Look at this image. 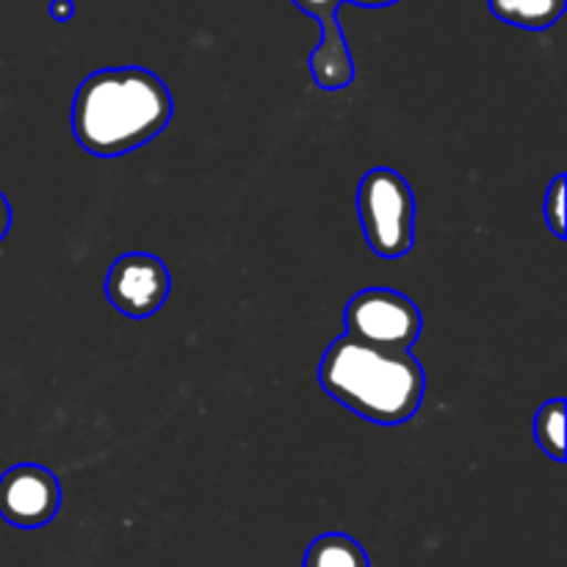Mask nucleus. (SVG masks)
<instances>
[{
  "instance_id": "obj_8",
  "label": "nucleus",
  "mask_w": 567,
  "mask_h": 567,
  "mask_svg": "<svg viewBox=\"0 0 567 567\" xmlns=\"http://www.w3.org/2000/svg\"><path fill=\"white\" fill-rule=\"evenodd\" d=\"M502 22L529 31H546L563 17L565 0H487Z\"/></svg>"
},
{
  "instance_id": "obj_12",
  "label": "nucleus",
  "mask_w": 567,
  "mask_h": 567,
  "mask_svg": "<svg viewBox=\"0 0 567 567\" xmlns=\"http://www.w3.org/2000/svg\"><path fill=\"white\" fill-rule=\"evenodd\" d=\"M72 14H75V3H72V0H53V3H50V17H53L55 22L72 20Z\"/></svg>"
},
{
  "instance_id": "obj_4",
  "label": "nucleus",
  "mask_w": 567,
  "mask_h": 567,
  "mask_svg": "<svg viewBox=\"0 0 567 567\" xmlns=\"http://www.w3.org/2000/svg\"><path fill=\"white\" fill-rule=\"evenodd\" d=\"M347 336L388 349H413L424 330L419 305L393 288H365L343 310Z\"/></svg>"
},
{
  "instance_id": "obj_10",
  "label": "nucleus",
  "mask_w": 567,
  "mask_h": 567,
  "mask_svg": "<svg viewBox=\"0 0 567 567\" xmlns=\"http://www.w3.org/2000/svg\"><path fill=\"white\" fill-rule=\"evenodd\" d=\"M565 402L563 399H551L543 404L535 415V437L537 446L554 460V463H565Z\"/></svg>"
},
{
  "instance_id": "obj_1",
  "label": "nucleus",
  "mask_w": 567,
  "mask_h": 567,
  "mask_svg": "<svg viewBox=\"0 0 567 567\" xmlns=\"http://www.w3.org/2000/svg\"><path fill=\"white\" fill-rule=\"evenodd\" d=\"M175 114V100L144 66L97 70L75 89L72 133L86 153L116 158L153 142Z\"/></svg>"
},
{
  "instance_id": "obj_7",
  "label": "nucleus",
  "mask_w": 567,
  "mask_h": 567,
  "mask_svg": "<svg viewBox=\"0 0 567 567\" xmlns=\"http://www.w3.org/2000/svg\"><path fill=\"white\" fill-rule=\"evenodd\" d=\"M343 0H293L297 9L313 17L321 25V42L310 53V72L316 86L324 92H338L354 81V61L349 44L338 25V6Z\"/></svg>"
},
{
  "instance_id": "obj_14",
  "label": "nucleus",
  "mask_w": 567,
  "mask_h": 567,
  "mask_svg": "<svg viewBox=\"0 0 567 567\" xmlns=\"http://www.w3.org/2000/svg\"><path fill=\"white\" fill-rule=\"evenodd\" d=\"M347 3L363 6V9H382V6H391L396 3V0H347Z\"/></svg>"
},
{
  "instance_id": "obj_2",
  "label": "nucleus",
  "mask_w": 567,
  "mask_h": 567,
  "mask_svg": "<svg viewBox=\"0 0 567 567\" xmlns=\"http://www.w3.org/2000/svg\"><path fill=\"white\" fill-rule=\"evenodd\" d=\"M327 396L382 426H399L424 402V365L410 349H388L341 336L319 363Z\"/></svg>"
},
{
  "instance_id": "obj_5",
  "label": "nucleus",
  "mask_w": 567,
  "mask_h": 567,
  "mask_svg": "<svg viewBox=\"0 0 567 567\" xmlns=\"http://www.w3.org/2000/svg\"><path fill=\"white\" fill-rule=\"evenodd\" d=\"M172 291V275L161 258L150 252H127L114 260L105 277V293L120 313L150 319L164 308Z\"/></svg>"
},
{
  "instance_id": "obj_11",
  "label": "nucleus",
  "mask_w": 567,
  "mask_h": 567,
  "mask_svg": "<svg viewBox=\"0 0 567 567\" xmlns=\"http://www.w3.org/2000/svg\"><path fill=\"white\" fill-rule=\"evenodd\" d=\"M565 175H557L546 192V203H543V214H546V225L551 227L554 236L563 241L565 238Z\"/></svg>"
},
{
  "instance_id": "obj_3",
  "label": "nucleus",
  "mask_w": 567,
  "mask_h": 567,
  "mask_svg": "<svg viewBox=\"0 0 567 567\" xmlns=\"http://www.w3.org/2000/svg\"><path fill=\"white\" fill-rule=\"evenodd\" d=\"M358 214L365 244L380 258H402L415 241V197L391 166L365 172L358 188Z\"/></svg>"
},
{
  "instance_id": "obj_6",
  "label": "nucleus",
  "mask_w": 567,
  "mask_h": 567,
  "mask_svg": "<svg viewBox=\"0 0 567 567\" xmlns=\"http://www.w3.org/2000/svg\"><path fill=\"white\" fill-rule=\"evenodd\" d=\"M61 485L44 465L20 463L0 476V518L17 529H42L59 515Z\"/></svg>"
},
{
  "instance_id": "obj_13",
  "label": "nucleus",
  "mask_w": 567,
  "mask_h": 567,
  "mask_svg": "<svg viewBox=\"0 0 567 567\" xmlns=\"http://www.w3.org/2000/svg\"><path fill=\"white\" fill-rule=\"evenodd\" d=\"M9 227H11V205H9V199H6V194L0 192V241L6 238Z\"/></svg>"
},
{
  "instance_id": "obj_9",
  "label": "nucleus",
  "mask_w": 567,
  "mask_h": 567,
  "mask_svg": "<svg viewBox=\"0 0 567 567\" xmlns=\"http://www.w3.org/2000/svg\"><path fill=\"white\" fill-rule=\"evenodd\" d=\"M305 567H371L369 554L354 537L343 532H327L308 546Z\"/></svg>"
}]
</instances>
